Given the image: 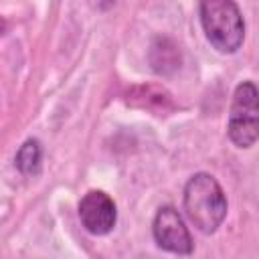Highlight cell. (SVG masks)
Instances as JSON below:
<instances>
[{
  "instance_id": "1",
  "label": "cell",
  "mask_w": 259,
  "mask_h": 259,
  "mask_svg": "<svg viewBox=\"0 0 259 259\" xmlns=\"http://www.w3.org/2000/svg\"><path fill=\"white\" fill-rule=\"evenodd\" d=\"M184 210L190 223L204 235L214 233L227 217V196L214 176L198 172L184 186Z\"/></svg>"
},
{
  "instance_id": "7",
  "label": "cell",
  "mask_w": 259,
  "mask_h": 259,
  "mask_svg": "<svg viewBox=\"0 0 259 259\" xmlns=\"http://www.w3.org/2000/svg\"><path fill=\"white\" fill-rule=\"evenodd\" d=\"M130 103H132V105H140V107H148V109H152V111H162V113H166L168 109L174 107L170 93L164 91L162 87H156V85L138 87V89L132 93Z\"/></svg>"
},
{
  "instance_id": "6",
  "label": "cell",
  "mask_w": 259,
  "mask_h": 259,
  "mask_svg": "<svg viewBox=\"0 0 259 259\" xmlns=\"http://www.w3.org/2000/svg\"><path fill=\"white\" fill-rule=\"evenodd\" d=\"M150 65L158 75H170L180 67V51L174 40L166 36L154 38L150 47Z\"/></svg>"
},
{
  "instance_id": "3",
  "label": "cell",
  "mask_w": 259,
  "mask_h": 259,
  "mask_svg": "<svg viewBox=\"0 0 259 259\" xmlns=\"http://www.w3.org/2000/svg\"><path fill=\"white\" fill-rule=\"evenodd\" d=\"M229 140L237 148H251L259 136V103H257V87L253 81H243L237 85L231 101Z\"/></svg>"
},
{
  "instance_id": "4",
  "label": "cell",
  "mask_w": 259,
  "mask_h": 259,
  "mask_svg": "<svg viewBox=\"0 0 259 259\" xmlns=\"http://www.w3.org/2000/svg\"><path fill=\"white\" fill-rule=\"evenodd\" d=\"M152 235L160 249L174 253V255H190L192 253V237L188 227L184 225V219L174 206H162L158 208L154 223H152Z\"/></svg>"
},
{
  "instance_id": "5",
  "label": "cell",
  "mask_w": 259,
  "mask_h": 259,
  "mask_svg": "<svg viewBox=\"0 0 259 259\" xmlns=\"http://www.w3.org/2000/svg\"><path fill=\"white\" fill-rule=\"evenodd\" d=\"M79 219L87 233L107 235L117 221V208L113 198L103 190H89L79 200Z\"/></svg>"
},
{
  "instance_id": "2",
  "label": "cell",
  "mask_w": 259,
  "mask_h": 259,
  "mask_svg": "<svg viewBox=\"0 0 259 259\" xmlns=\"http://www.w3.org/2000/svg\"><path fill=\"white\" fill-rule=\"evenodd\" d=\"M200 24L206 40L219 53H237L245 38L241 10L231 0H206L198 6Z\"/></svg>"
},
{
  "instance_id": "9",
  "label": "cell",
  "mask_w": 259,
  "mask_h": 259,
  "mask_svg": "<svg viewBox=\"0 0 259 259\" xmlns=\"http://www.w3.org/2000/svg\"><path fill=\"white\" fill-rule=\"evenodd\" d=\"M4 30H6V20H4V18H0V34H2Z\"/></svg>"
},
{
  "instance_id": "8",
  "label": "cell",
  "mask_w": 259,
  "mask_h": 259,
  "mask_svg": "<svg viewBox=\"0 0 259 259\" xmlns=\"http://www.w3.org/2000/svg\"><path fill=\"white\" fill-rule=\"evenodd\" d=\"M40 160H42L40 142H38V140H26V142L18 148V152H16V156H14V166H16L22 174L34 176V174H38V170H40Z\"/></svg>"
}]
</instances>
